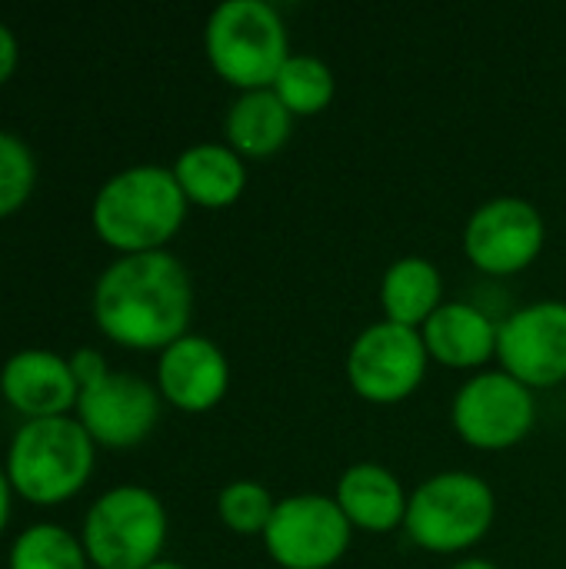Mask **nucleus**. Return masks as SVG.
Here are the masks:
<instances>
[{
	"mask_svg": "<svg viewBox=\"0 0 566 569\" xmlns=\"http://www.w3.org/2000/svg\"><path fill=\"white\" fill-rule=\"evenodd\" d=\"M294 120L297 117L280 103L270 87L237 93L224 117L227 147H234L244 160H270L287 147Z\"/></svg>",
	"mask_w": 566,
	"mask_h": 569,
	"instance_id": "nucleus-18",
	"label": "nucleus"
},
{
	"mask_svg": "<svg viewBox=\"0 0 566 569\" xmlns=\"http://www.w3.org/2000/svg\"><path fill=\"white\" fill-rule=\"evenodd\" d=\"M10 497H13V487L7 480V470L0 467V533L7 530V520H10Z\"/></svg>",
	"mask_w": 566,
	"mask_h": 569,
	"instance_id": "nucleus-26",
	"label": "nucleus"
},
{
	"mask_svg": "<svg viewBox=\"0 0 566 569\" xmlns=\"http://www.w3.org/2000/svg\"><path fill=\"white\" fill-rule=\"evenodd\" d=\"M430 367L420 330L377 320L357 333L347 350V383L350 390L377 407H397L410 400Z\"/></svg>",
	"mask_w": 566,
	"mask_h": 569,
	"instance_id": "nucleus-8",
	"label": "nucleus"
},
{
	"mask_svg": "<svg viewBox=\"0 0 566 569\" xmlns=\"http://www.w3.org/2000/svg\"><path fill=\"white\" fill-rule=\"evenodd\" d=\"M260 540L280 569H334L354 543V527L334 497L297 493L277 503Z\"/></svg>",
	"mask_w": 566,
	"mask_h": 569,
	"instance_id": "nucleus-9",
	"label": "nucleus"
},
{
	"mask_svg": "<svg viewBox=\"0 0 566 569\" xmlns=\"http://www.w3.org/2000/svg\"><path fill=\"white\" fill-rule=\"evenodd\" d=\"M187 203L224 210L234 207L247 190V160L227 143H193L170 167Z\"/></svg>",
	"mask_w": 566,
	"mask_h": 569,
	"instance_id": "nucleus-17",
	"label": "nucleus"
},
{
	"mask_svg": "<svg viewBox=\"0 0 566 569\" xmlns=\"http://www.w3.org/2000/svg\"><path fill=\"white\" fill-rule=\"evenodd\" d=\"M17 60H20V43H17V33L0 20V87L13 77L17 70Z\"/></svg>",
	"mask_w": 566,
	"mask_h": 569,
	"instance_id": "nucleus-25",
	"label": "nucleus"
},
{
	"mask_svg": "<svg viewBox=\"0 0 566 569\" xmlns=\"http://www.w3.org/2000/svg\"><path fill=\"white\" fill-rule=\"evenodd\" d=\"M494 520L490 483L470 470H444L410 493L404 533L427 553H467L490 533Z\"/></svg>",
	"mask_w": 566,
	"mask_h": 569,
	"instance_id": "nucleus-5",
	"label": "nucleus"
},
{
	"mask_svg": "<svg viewBox=\"0 0 566 569\" xmlns=\"http://www.w3.org/2000/svg\"><path fill=\"white\" fill-rule=\"evenodd\" d=\"M337 507L350 520L354 530L364 533H394L407 520L410 493L400 477L380 463H354L340 473L334 490Z\"/></svg>",
	"mask_w": 566,
	"mask_h": 569,
	"instance_id": "nucleus-16",
	"label": "nucleus"
},
{
	"mask_svg": "<svg viewBox=\"0 0 566 569\" xmlns=\"http://www.w3.org/2000/svg\"><path fill=\"white\" fill-rule=\"evenodd\" d=\"M0 397L23 420H50L77 410L80 387L67 357L43 347H27L7 357L0 370Z\"/></svg>",
	"mask_w": 566,
	"mask_h": 569,
	"instance_id": "nucleus-14",
	"label": "nucleus"
},
{
	"mask_svg": "<svg viewBox=\"0 0 566 569\" xmlns=\"http://www.w3.org/2000/svg\"><path fill=\"white\" fill-rule=\"evenodd\" d=\"M193 280L170 250L117 257L93 283V320L127 350H167L190 333Z\"/></svg>",
	"mask_w": 566,
	"mask_h": 569,
	"instance_id": "nucleus-1",
	"label": "nucleus"
},
{
	"mask_svg": "<svg viewBox=\"0 0 566 569\" xmlns=\"http://www.w3.org/2000/svg\"><path fill=\"white\" fill-rule=\"evenodd\" d=\"M167 507L137 483L110 487L83 517L80 543L93 569H147L167 547Z\"/></svg>",
	"mask_w": 566,
	"mask_h": 569,
	"instance_id": "nucleus-6",
	"label": "nucleus"
},
{
	"mask_svg": "<svg viewBox=\"0 0 566 569\" xmlns=\"http://www.w3.org/2000/svg\"><path fill=\"white\" fill-rule=\"evenodd\" d=\"M270 90L280 97V103L300 120V117H317L334 103L337 93V77L330 63L317 53H290L274 77Z\"/></svg>",
	"mask_w": 566,
	"mask_h": 569,
	"instance_id": "nucleus-20",
	"label": "nucleus"
},
{
	"mask_svg": "<svg viewBox=\"0 0 566 569\" xmlns=\"http://www.w3.org/2000/svg\"><path fill=\"white\" fill-rule=\"evenodd\" d=\"M497 363L530 390L566 383V303L537 300L500 320Z\"/></svg>",
	"mask_w": 566,
	"mask_h": 569,
	"instance_id": "nucleus-11",
	"label": "nucleus"
},
{
	"mask_svg": "<svg viewBox=\"0 0 566 569\" xmlns=\"http://www.w3.org/2000/svg\"><path fill=\"white\" fill-rule=\"evenodd\" d=\"M203 53L234 90H264L294 53L287 23L267 0H224L203 27Z\"/></svg>",
	"mask_w": 566,
	"mask_h": 569,
	"instance_id": "nucleus-4",
	"label": "nucleus"
},
{
	"mask_svg": "<svg viewBox=\"0 0 566 569\" xmlns=\"http://www.w3.org/2000/svg\"><path fill=\"white\" fill-rule=\"evenodd\" d=\"M277 503L280 500L260 480H230L217 493V517L237 537H264Z\"/></svg>",
	"mask_w": 566,
	"mask_h": 569,
	"instance_id": "nucleus-22",
	"label": "nucleus"
},
{
	"mask_svg": "<svg viewBox=\"0 0 566 569\" xmlns=\"http://www.w3.org/2000/svg\"><path fill=\"white\" fill-rule=\"evenodd\" d=\"M7 569H90V560L80 537L67 527L33 523L13 540Z\"/></svg>",
	"mask_w": 566,
	"mask_h": 569,
	"instance_id": "nucleus-21",
	"label": "nucleus"
},
{
	"mask_svg": "<svg viewBox=\"0 0 566 569\" xmlns=\"http://www.w3.org/2000/svg\"><path fill=\"white\" fill-rule=\"evenodd\" d=\"M424 347L430 360L450 370H487L490 360H497V337L500 320H494L480 303L474 300H447L424 327H420Z\"/></svg>",
	"mask_w": 566,
	"mask_h": 569,
	"instance_id": "nucleus-15",
	"label": "nucleus"
},
{
	"mask_svg": "<svg viewBox=\"0 0 566 569\" xmlns=\"http://www.w3.org/2000/svg\"><path fill=\"white\" fill-rule=\"evenodd\" d=\"M37 183V160L30 147L10 133L0 130V220L13 217L33 193Z\"/></svg>",
	"mask_w": 566,
	"mask_h": 569,
	"instance_id": "nucleus-23",
	"label": "nucleus"
},
{
	"mask_svg": "<svg viewBox=\"0 0 566 569\" xmlns=\"http://www.w3.org/2000/svg\"><path fill=\"white\" fill-rule=\"evenodd\" d=\"M450 569H500L497 563L484 560V557H467V560H457Z\"/></svg>",
	"mask_w": 566,
	"mask_h": 569,
	"instance_id": "nucleus-27",
	"label": "nucleus"
},
{
	"mask_svg": "<svg viewBox=\"0 0 566 569\" xmlns=\"http://www.w3.org/2000/svg\"><path fill=\"white\" fill-rule=\"evenodd\" d=\"M67 360H70V370H73V380H77L80 390L100 383V380L110 373L107 357H103L97 347H80V350H73V357H67Z\"/></svg>",
	"mask_w": 566,
	"mask_h": 569,
	"instance_id": "nucleus-24",
	"label": "nucleus"
},
{
	"mask_svg": "<svg viewBox=\"0 0 566 569\" xmlns=\"http://www.w3.org/2000/svg\"><path fill=\"white\" fill-rule=\"evenodd\" d=\"M187 207L170 167L137 163L103 180L90 207V223L120 257L157 253L180 233Z\"/></svg>",
	"mask_w": 566,
	"mask_h": 569,
	"instance_id": "nucleus-2",
	"label": "nucleus"
},
{
	"mask_svg": "<svg viewBox=\"0 0 566 569\" xmlns=\"http://www.w3.org/2000/svg\"><path fill=\"white\" fill-rule=\"evenodd\" d=\"M230 390V360L203 333H187L157 357V393L183 413L214 410Z\"/></svg>",
	"mask_w": 566,
	"mask_h": 569,
	"instance_id": "nucleus-13",
	"label": "nucleus"
},
{
	"mask_svg": "<svg viewBox=\"0 0 566 569\" xmlns=\"http://www.w3.org/2000/svg\"><path fill=\"white\" fill-rule=\"evenodd\" d=\"M547 243V223L537 203L524 197L484 200L464 227V253L487 277H517L537 263Z\"/></svg>",
	"mask_w": 566,
	"mask_h": 569,
	"instance_id": "nucleus-10",
	"label": "nucleus"
},
{
	"mask_svg": "<svg viewBox=\"0 0 566 569\" xmlns=\"http://www.w3.org/2000/svg\"><path fill=\"white\" fill-rule=\"evenodd\" d=\"M380 310L384 320L420 330L447 300H444V273L427 257H397L380 277Z\"/></svg>",
	"mask_w": 566,
	"mask_h": 569,
	"instance_id": "nucleus-19",
	"label": "nucleus"
},
{
	"mask_svg": "<svg viewBox=\"0 0 566 569\" xmlns=\"http://www.w3.org/2000/svg\"><path fill=\"white\" fill-rule=\"evenodd\" d=\"M157 383H147L137 373L110 370L100 383L80 390L73 417L90 433L97 447L127 450L143 443L160 420Z\"/></svg>",
	"mask_w": 566,
	"mask_h": 569,
	"instance_id": "nucleus-12",
	"label": "nucleus"
},
{
	"mask_svg": "<svg viewBox=\"0 0 566 569\" xmlns=\"http://www.w3.org/2000/svg\"><path fill=\"white\" fill-rule=\"evenodd\" d=\"M454 433L484 453H500L524 443L537 427L534 390L514 380L510 373L480 370L460 383L450 403Z\"/></svg>",
	"mask_w": 566,
	"mask_h": 569,
	"instance_id": "nucleus-7",
	"label": "nucleus"
},
{
	"mask_svg": "<svg viewBox=\"0 0 566 569\" xmlns=\"http://www.w3.org/2000/svg\"><path fill=\"white\" fill-rule=\"evenodd\" d=\"M147 569H187V567H180V563H173V560H160V563H153V567H147Z\"/></svg>",
	"mask_w": 566,
	"mask_h": 569,
	"instance_id": "nucleus-28",
	"label": "nucleus"
},
{
	"mask_svg": "<svg viewBox=\"0 0 566 569\" xmlns=\"http://www.w3.org/2000/svg\"><path fill=\"white\" fill-rule=\"evenodd\" d=\"M97 467V443L77 417L23 420L7 447V480L33 507H57L77 497Z\"/></svg>",
	"mask_w": 566,
	"mask_h": 569,
	"instance_id": "nucleus-3",
	"label": "nucleus"
}]
</instances>
